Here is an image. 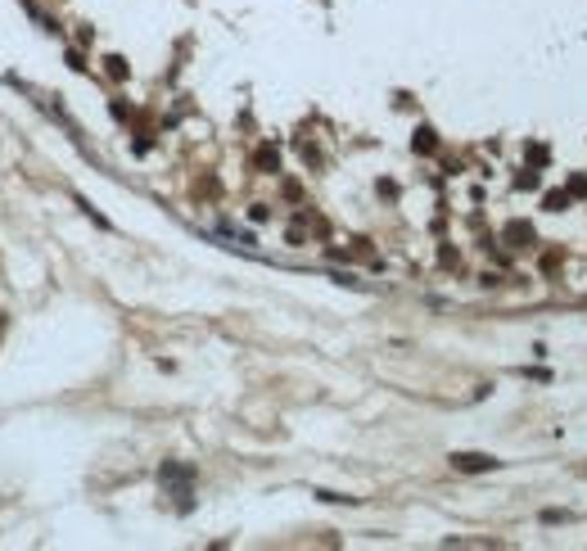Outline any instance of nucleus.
<instances>
[{
	"instance_id": "nucleus-1",
	"label": "nucleus",
	"mask_w": 587,
	"mask_h": 551,
	"mask_svg": "<svg viewBox=\"0 0 587 551\" xmlns=\"http://www.w3.org/2000/svg\"><path fill=\"white\" fill-rule=\"evenodd\" d=\"M452 461H457V470H492V456H475V452H461V456H452Z\"/></svg>"
}]
</instances>
